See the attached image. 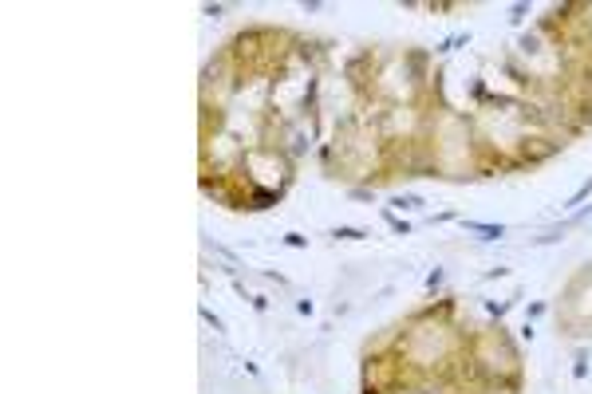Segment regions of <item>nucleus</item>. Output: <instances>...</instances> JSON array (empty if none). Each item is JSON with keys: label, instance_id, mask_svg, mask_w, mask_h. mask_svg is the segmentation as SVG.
I'll use <instances>...</instances> for the list:
<instances>
[{"label": "nucleus", "instance_id": "obj_1", "mask_svg": "<svg viewBox=\"0 0 592 394\" xmlns=\"http://www.w3.org/2000/svg\"><path fill=\"white\" fill-rule=\"evenodd\" d=\"M332 236H344V240H363V233H360V229H336Z\"/></svg>", "mask_w": 592, "mask_h": 394}, {"label": "nucleus", "instance_id": "obj_2", "mask_svg": "<svg viewBox=\"0 0 592 394\" xmlns=\"http://www.w3.org/2000/svg\"><path fill=\"white\" fill-rule=\"evenodd\" d=\"M395 205H403V209H423V197H399Z\"/></svg>", "mask_w": 592, "mask_h": 394}]
</instances>
